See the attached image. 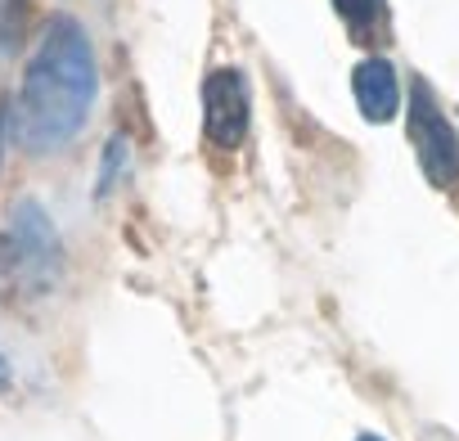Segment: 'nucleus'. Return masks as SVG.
Masks as SVG:
<instances>
[{
	"mask_svg": "<svg viewBox=\"0 0 459 441\" xmlns=\"http://www.w3.org/2000/svg\"><path fill=\"white\" fill-rule=\"evenodd\" d=\"M95 91L100 73L91 37L73 19H50L23 68V86L14 99V140L28 153L64 149L86 126Z\"/></svg>",
	"mask_w": 459,
	"mask_h": 441,
	"instance_id": "1",
	"label": "nucleus"
},
{
	"mask_svg": "<svg viewBox=\"0 0 459 441\" xmlns=\"http://www.w3.org/2000/svg\"><path fill=\"white\" fill-rule=\"evenodd\" d=\"M59 262H64V253H59V239H55L50 216H46L32 198L14 203L10 226H5V266H10V275H14L28 293H41V289L55 284Z\"/></svg>",
	"mask_w": 459,
	"mask_h": 441,
	"instance_id": "2",
	"label": "nucleus"
},
{
	"mask_svg": "<svg viewBox=\"0 0 459 441\" xmlns=\"http://www.w3.org/2000/svg\"><path fill=\"white\" fill-rule=\"evenodd\" d=\"M410 140H414L423 176L437 189H450L459 180V135L441 117V108H437V99L423 82L410 86Z\"/></svg>",
	"mask_w": 459,
	"mask_h": 441,
	"instance_id": "3",
	"label": "nucleus"
},
{
	"mask_svg": "<svg viewBox=\"0 0 459 441\" xmlns=\"http://www.w3.org/2000/svg\"><path fill=\"white\" fill-rule=\"evenodd\" d=\"M203 131L216 149H235L248 131V77L239 68H216L203 82Z\"/></svg>",
	"mask_w": 459,
	"mask_h": 441,
	"instance_id": "4",
	"label": "nucleus"
},
{
	"mask_svg": "<svg viewBox=\"0 0 459 441\" xmlns=\"http://www.w3.org/2000/svg\"><path fill=\"white\" fill-rule=\"evenodd\" d=\"M351 86H356V104H360V113H365L369 122H387V117L396 113L401 91H396V68H392L387 59H365V64L356 68Z\"/></svg>",
	"mask_w": 459,
	"mask_h": 441,
	"instance_id": "5",
	"label": "nucleus"
},
{
	"mask_svg": "<svg viewBox=\"0 0 459 441\" xmlns=\"http://www.w3.org/2000/svg\"><path fill=\"white\" fill-rule=\"evenodd\" d=\"M333 10L356 41H374L383 28V0H333Z\"/></svg>",
	"mask_w": 459,
	"mask_h": 441,
	"instance_id": "6",
	"label": "nucleus"
},
{
	"mask_svg": "<svg viewBox=\"0 0 459 441\" xmlns=\"http://www.w3.org/2000/svg\"><path fill=\"white\" fill-rule=\"evenodd\" d=\"M0 387H10V365H5V356H0Z\"/></svg>",
	"mask_w": 459,
	"mask_h": 441,
	"instance_id": "7",
	"label": "nucleus"
},
{
	"mask_svg": "<svg viewBox=\"0 0 459 441\" xmlns=\"http://www.w3.org/2000/svg\"><path fill=\"white\" fill-rule=\"evenodd\" d=\"M360 441H378V437H360Z\"/></svg>",
	"mask_w": 459,
	"mask_h": 441,
	"instance_id": "8",
	"label": "nucleus"
},
{
	"mask_svg": "<svg viewBox=\"0 0 459 441\" xmlns=\"http://www.w3.org/2000/svg\"><path fill=\"white\" fill-rule=\"evenodd\" d=\"M0 131H5V117H0Z\"/></svg>",
	"mask_w": 459,
	"mask_h": 441,
	"instance_id": "9",
	"label": "nucleus"
}]
</instances>
